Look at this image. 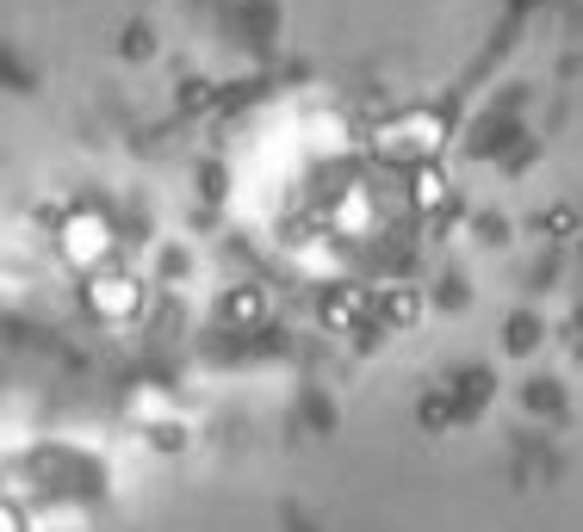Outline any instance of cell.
Masks as SVG:
<instances>
[{
	"mask_svg": "<svg viewBox=\"0 0 583 532\" xmlns=\"http://www.w3.org/2000/svg\"><path fill=\"white\" fill-rule=\"evenodd\" d=\"M379 149H385L391 161H404V168L441 161V149H448V124H441V112H428V106H404V112H391V124L379 131Z\"/></svg>",
	"mask_w": 583,
	"mask_h": 532,
	"instance_id": "obj_1",
	"label": "cell"
},
{
	"mask_svg": "<svg viewBox=\"0 0 583 532\" xmlns=\"http://www.w3.org/2000/svg\"><path fill=\"white\" fill-rule=\"evenodd\" d=\"M57 247H62V261H69V266L99 273V266H112V223H106L99 210H62Z\"/></svg>",
	"mask_w": 583,
	"mask_h": 532,
	"instance_id": "obj_2",
	"label": "cell"
},
{
	"mask_svg": "<svg viewBox=\"0 0 583 532\" xmlns=\"http://www.w3.org/2000/svg\"><path fill=\"white\" fill-rule=\"evenodd\" d=\"M136 304H143V286H136L131 273H118V266H99V273H87V310H99L106 323H124V316H136Z\"/></svg>",
	"mask_w": 583,
	"mask_h": 532,
	"instance_id": "obj_3",
	"label": "cell"
},
{
	"mask_svg": "<svg viewBox=\"0 0 583 532\" xmlns=\"http://www.w3.org/2000/svg\"><path fill=\"white\" fill-rule=\"evenodd\" d=\"M409 198H416V210L453 205V186H448V173H441V161H423V168H409Z\"/></svg>",
	"mask_w": 583,
	"mask_h": 532,
	"instance_id": "obj_4",
	"label": "cell"
},
{
	"mask_svg": "<svg viewBox=\"0 0 583 532\" xmlns=\"http://www.w3.org/2000/svg\"><path fill=\"white\" fill-rule=\"evenodd\" d=\"M335 328H354V323H372V291H360V286H342V291H330V310H323Z\"/></svg>",
	"mask_w": 583,
	"mask_h": 532,
	"instance_id": "obj_5",
	"label": "cell"
},
{
	"mask_svg": "<svg viewBox=\"0 0 583 532\" xmlns=\"http://www.w3.org/2000/svg\"><path fill=\"white\" fill-rule=\"evenodd\" d=\"M224 316H230V323H261V316H267V291H230V298H224Z\"/></svg>",
	"mask_w": 583,
	"mask_h": 532,
	"instance_id": "obj_6",
	"label": "cell"
},
{
	"mask_svg": "<svg viewBox=\"0 0 583 532\" xmlns=\"http://www.w3.org/2000/svg\"><path fill=\"white\" fill-rule=\"evenodd\" d=\"M0 532H25V513L13 501H0Z\"/></svg>",
	"mask_w": 583,
	"mask_h": 532,
	"instance_id": "obj_7",
	"label": "cell"
},
{
	"mask_svg": "<svg viewBox=\"0 0 583 532\" xmlns=\"http://www.w3.org/2000/svg\"><path fill=\"white\" fill-rule=\"evenodd\" d=\"M124 50H131V57H150V50H156V38H150V32H131V38H124Z\"/></svg>",
	"mask_w": 583,
	"mask_h": 532,
	"instance_id": "obj_8",
	"label": "cell"
}]
</instances>
